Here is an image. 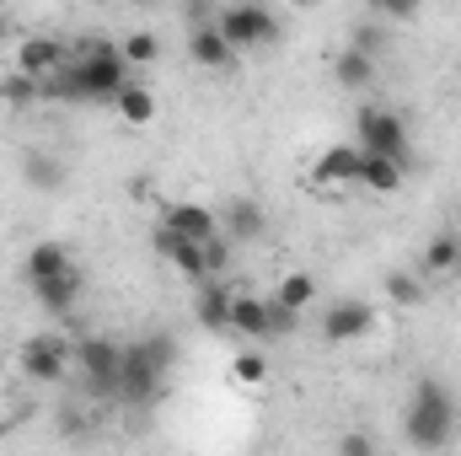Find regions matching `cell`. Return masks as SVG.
Listing matches in <instances>:
<instances>
[{
  "label": "cell",
  "mask_w": 461,
  "mask_h": 456,
  "mask_svg": "<svg viewBox=\"0 0 461 456\" xmlns=\"http://www.w3.org/2000/svg\"><path fill=\"white\" fill-rule=\"evenodd\" d=\"M274 301H285V306H295V312H306V306L317 301V279L295 269V274H285V279L274 285Z\"/></svg>",
  "instance_id": "603a6c76"
},
{
  "label": "cell",
  "mask_w": 461,
  "mask_h": 456,
  "mask_svg": "<svg viewBox=\"0 0 461 456\" xmlns=\"http://www.w3.org/2000/svg\"><path fill=\"white\" fill-rule=\"evenodd\" d=\"M263 210H258V199H230L226 205V236L230 242H258L263 236Z\"/></svg>",
  "instance_id": "d6986e66"
},
{
  "label": "cell",
  "mask_w": 461,
  "mask_h": 456,
  "mask_svg": "<svg viewBox=\"0 0 461 456\" xmlns=\"http://www.w3.org/2000/svg\"><path fill=\"white\" fill-rule=\"evenodd\" d=\"M333 81H339V87H348V92L370 87V81H375V54H365V49H354V43H348L344 54L333 59Z\"/></svg>",
  "instance_id": "e0dca14e"
},
{
  "label": "cell",
  "mask_w": 461,
  "mask_h": 456,
  "mask_svg": "<svg viewBox=\"0 0 461 456\" xmlns=\"http://www.w3.org/2000/svg\"><path fill=\"white\" fill-rule=\"evenodd\" d=\"M0 92H5L11 103H32V97L43 92V81H32V76H22V70H16V76H11V81L0 87Z\"/></svg>",
  "instance_id": "4dcf8cb0"
},
{
  "label": "cell",
  "mask_w": 461,
  "mask_h": 456,
  "mask_svg": "<svg viewBox=\"0 0 461 456\" xmlns=\"http://www.w3.org/2000/svg\"><path fill=\"white\" fill-rule=\"evenodd\" d=\"M129 59H123V43H86L76 59H65L43 92L49 97H65V103H113L118 87L129 81Z\"/></svg>",
  "instance_id": "6da1fadb"
},
{
  "label": "cell",
  "mask_w": 461,
  "mask_h": 456,
  "mask_svg": "<svg viewBox=\"0 0 461 456\" xmlns=\"http://www.w3.org/2000/svg\"><path fill=\"white\" fill-rule=\"evenodd\" d=\"M76 365L86 376V387L97 397H118V365H123V343L113 339H76Z\"/></svg>",
  "instance_id": "52a82bcc"
},
{
  "label": "cell",
  "mask_w": 461,
  "mask_h": 456,
  "mask_svg": "<svg viewBox=\"0 0 461 456\" xmlns=\"http://www.w3.org/2000/svg\"><path fill=\"white\" fill-rule=\"evenodd\" d=\"M32 296H38V306H43L49 317H70L76 301H81V274H76V263L59 269V274H49V279H32Z\"/></svg>",
  "instance_id": "30bf717a"
},
{
  "label": "cell",
  "mask_w": 461,
  "mask_h": 456,
  "mask_svg": "<svg viewBox=\"0 0 461 456\" xmlns=\"http://www.w3.org/2000/svg\"><path fill=\"white\" fill-rule=\"evenodd\" d=\"M161 226H172L177 236H194V242H210V236L221 231V221H215V210H204V205H167Z\"/></svg>",
  "instance_id": "2e32d148"
},
{
  "label": "cell",
  "mask_w": 461,
  "mask_h": 456,
  "mask_svg": "<svg viewBox=\"0 0 461 456\" xmlns=\"http://www.w3.org/2000/svg\"><path fill=\"white\" fill-rule=\"evenodd\" d=\"M402 430H408V446H419V451H440L456 435V397L446 392V381L424 376L413 387V403L402 414Z\"/></svg>",
  "instance_id": "7a4b0ae2"
},
{
  "label": "cell",
  "mask_w": 461,
  "mask_h": 456,
  "mask_svg": "<svg viewBox=\"0 0 461 456\" xmlns=\"http://www.w3.org/2000/svg\"><path fill=\"white\" fill-rule=\"evenodd\" d=\"M161 381H167V370L145 354V343H129L123 349V365H118V403L145 408V403L161 397Z\"/></svg>",
  "instance_id": "5b68a950"
},
{
  "label": "cell",
  "mask_w": 461,
  "mask_h": 456,
  "mask_svg": "<svg viewBox=\"0 0 461 456\" xmlns=\"http://www.w3.org/2000/svg\"><path fill=\"white\" fill-rule=\"evenodd\" d=\"M375 16H386V22H413L419 16V0H365Z\"/></svg>",
  "instance_id": "f1b7e54d"
},
{
  "label": "cell",
  "mask_w": 461,
  "mask_h": 456,
  "mask_svg": "<svg viewBox=\"0 0 461 456\" xmlns=\"http://www.w3.org/2000/svg\"><path fill=\"white\" fill-rule=\"evenodd\" d=\"M140 343H145V354H150L161 370H172V365H177V339H167V333H150V339H140Z\"/></svg>",
  "instance_id": "f546056e"
},
{
  "label": "cell",
  "mask_w": 461,
  "mask_h": 456,
  "mask_svg": "<svg viewBox=\"0 0 461 456\" xmlns=\"http://www.w3.org/2000/svg\"><path fill=\"white\" fill-rule=\"evenodd\" d=\"M354 145L370 150V156H392V161L408 167V123L392 108H359L354 114Z\"/></svg>",
  "instance_id": "3957f363"
},
{
  "label": "cell",
  "mask_w": 461,
  "mask_h": 456,
  "mask_svg": "<svg viewBox=\"0 0 461 456\" xmlns=\"http://www.w3.org/2000/svg\"><path fill=\"white\" fill-rule=\"evenodd\" d=\"M0 441H5V419H0Z\"/></svg>",
  "instance_id": "836d02e7"
},
{
  "label": "cell",
  "mask_w": 461,
  "mask_h": 456,
  "mask_svg": "<svg viewBox=\"0 0 461 456\" xmlns=\"http://www.w3.org/2000/svg\"><path fill=\"white\" fill-rule=\"evenodd\" d=\"M424 269H429V274H456L461 269V236L440 231V236L424 247Z\"/></svg>",
  "instance_id": "7402d4cb"
},
{
  "label": "cell",
  "mask_w": 461,
  "mask_h": 456,
  "mask_svg": "<svg viewBox=\"0 0 461 456\" xmlns=\"http://www.w3.org/2000/svg\"><path fill=\"white\" fill-rule=\"evenodd\" d=\"M301 328V312L295 306H285V301H274L268 296V339H290Z\"/></svg>",
  "instance_id": "4316f807"
},
{
  "label": "cell",
  "mask_w": 461,
  "mask_h": 456,
  "mask_svg": "<svg viewBox=\"0 0 461 456\" xmlns=\"http://www.w3.org/2000/svg\"><path fill=\"white\" fill-rule=\"evenodd\" d=\"M22 172H27L32 188H59V183H65V167H59L54 156H43V150H27V156H22Z\"/></svg>",
  "instance_id": "cb8c5ba5"
},
{
  "label": "cell",
  "mask_w": 461,
  "mask_h": 456,
  "mask_svg": "<svg viewBox=\"0 0 461 456\" xmlns=\"http://www.w3.org/2000/svg\"><path fill=\"white\" fill-rule=\"evenodd\" d=\"M70 365H76V343L65 339L59 328L32 333V339L22 343V376H32V381H59Z\"/></svg>",
  "instance_id": "8992f818"
},
{
  "label": "cell",
  "mask_w": 461,
  "mask_h": 456,
  "mask_svg": "<svg viewBox=\"0 0 461 456\" xmlns=\"http://www.w3.org/2000/svg\"><path fill=\"white\" fill-rule=\"evenodd\" d=\"M221 32L230 38L236 54H241V49H263V43L279 38V16H274L263 0H230L226 11H221Z\"/></svg>",
  "instance_id": "277c9868"
},
{
  "label": "cell",
  "mask_w": 461,
  "mask_h": 456,
  "mask_svg": "<svg viewBox=\"0 0 461 456\" xmlns=\"http://www.w3.org/2000/svg\"><path fill=\"white\" fill-rule=\"evenodd\" d=\"M59 269H70V252H65V242H38V247L27 252V263H22L27 285H32V279H49V274H59Z\"/></svg>",
  "instance_id": "ffe728a7"
},
{
  "label": "cell",
  "mask_w": 461,
  "mask_h": 456,
  "mask_svg": "<svg viewBox=\"0 0 461 456\" xmlns=\"http://www.w3.org/2000/svg\"><path fill=\"white\" fill-rule=\"evenodd\" d=\"M188 54H194L204 70H236V49H230V38L221 32V22L194 27V32H188Z\"/></svg>",
  "instance_id": "4fadbf2b"
},
{
  "label": "cell",
  "mask_w": 461,
  "mask_h": 456,
  "mask_svg": "<svg viewBox=\"0 0 461 456\" xmlns=\"http://www.w3.org/2000/svg\"><path fill=\"white\" fill-rule=\"evenodd\" d=\"M354 49H365V54H381V27H354V38H348Z\"/></svg>",
  "instance_id": "1f68e13d"
},
{
  "label": "cell",
  "mask_w": 461,
  "mask_h": 456,
  "mask_svg": "<svg viewBox=\"0 0 461 456\" xmlns=\"http://www.w3.org/2000/svg\"><path fill=\"white\" fill-rule=\"evenodd\" d=\"M156 252L188 279V285H199V279H210V263H204V242H194V236H177L172 226H156Z\"/></svg>",
  "instance_id": "ba28073f"
},
{
  "label": "cell",
  "mask_w": 461,
  "mask_h": 456,
  "mask_svg": "<svg viewBox=\"0 0 461 456\" xmlns=\"http://www.w3.org/2000/svg\"><path fill=\"white\" fill-rule=\"evenodd\" d=\"M386 296H392L397 306H419V301H424L419 279H408V274H386Z\"/></svg>",
  "instance_id": "83f0119b"
},
{
  "label": "cell",
  "mask_w": 461,
  "mask_h": 456,
  "mask_svg": "<svg viewBox=\"0 0 461 456\" xmlns=\"http://www.w3.org/2000/svg\"><path fill=\"white\" fill-rule=\"evenodd\" d=\"M113 108L123 114V123H150L156 118V97L145 92V87H134V81H123L113 97Z\"/></svg>",
  "instance_id": "44dd1931"
},
{
  "label": "cell",
  "mask_w": 461,
  "mask_h": 456,
  "mask_svg": "<svg viewBox=\"0 0 461 456\" xmlns=\"http://www.w3.org/2000/svg\"><path fill=\"white\" fill-rule=\"evenodd\" d=\"M263 376H268V360H263V354L247 349V354L230 360V381H241V387H263Z\"/></svg>",
  "instance_id": "484cf974"
},
{
  "label": "cell",
  "mask_w": 461,
  "mask_h": 456,
  "mask_svg": "<svg viewBox=\"0 0 461 456\" xmlns=\"http://www.w3.org/2000/svg\"><path fill=\"white\" fill-rule=\"evenodd\" d=\"M339 451L365 456V451H375V441H370V435H344V441H339Z\"/></svg>",
  "instance_id": "d6a6232c"
},
{
  "label": "cell",
  "mask_w": 461,
  "mask_h": 456,
  "mask_svg": "<svg viewBox=\"0 0 461 456\" xmlns=\"http://www.w3.org/2000/svg\"><path fill=\"white\" fill-rule=\"evenodd\" d=\"M65 59H70V54H65L59 38H22V49H16V70L32 76V81H49Z\"/></svg>",
  "instance_id": "8fae6325"
},
{
  "label": "cell",
  "mask_w": 461,
  "mask_h": 456,
  "mask_svg": "<svg viewBox=\"0 0 461 456\" xmlns=\"http://www.w3.org/2000/svg\"><path fill=\"white\" fill-rule=\"evenodd\" d=\"M194 317H199V328H210V333H230V285L199 279V290H194Z\"/></svg>",
  "instance_id": "7c38bea8"
},
{
  "label": "cell",
  "mask_w": 461,
  "mask_h": 456,
  "mask_svg": "<svg viewBox=\"0 0 461 456\" xmlns=\"http://www.w3.org/2000/svg\"><path fill=\"white\" fill-rule=\"evenodd\" d=\"M230 333L241 339H268V301L247 296V290H230Z\"/></svg>",
  "instance_id": "5bb4252c"
},
{
  "label": "cell",
  "mask_w": 461,
  "mask_h": 456,
  "mask_svg": "<svg viewBox=\"0 0 461 456\" xmlns=\"http://www.w3.org/2000/svg\"><path fill=\"white\" fill-rule=\"evenodd\" d=\"M156 54H161V43H156V32H129L123 38V59L140 70V65H156Z\"/></svg>",
  "instance_id": "d4e9b609"
},
{
  "label": "cell",
  "mask_w": 461,
  "mask_h": 456,
  "mask_svg": "<svg viewBox=\"0 0 461 456\" xmlns=\"http://www.w3.org/2000/svg\"><path fill=\"white\" fill-rule=\"evenodd\" d=\"M359 167H365V150L359 145H333V150H322L312 183H359Z\"/></svg>",
  "instance_id": "9a60e30c"
},
{
  "label": "cell",
  "mask_w": 461,
  "mask_h": 456,
  "mask_svg": "<svg viewBox=\"0 0 461 456\" xmlns=\"http://www.w3.org/2000/svg\"><path fill=\"white\" fill-rule=\"evenodd\" d=\"M375 328V306L370 301H333L328 312H322V339L328 343H354V339H365Z\"/></svg>",
  "instance_id": "9c48e42d"
},
{
  "label": "cell",
  "mask_w": 461,
  "mask_h": 456,
  "mask_svg": "<svg viewBox=\"0 0 461 456\" xmlns=\"http://www.w3.org/2000/svg\"><path fill=\"white\" fill-rule=\"evenodd\" d=\"M402 161H392V156H370L365 150V167H359V188H370V194H392V188H402Z\"/></svg>",
  "instance_id": "ac0fdd59"
}]
</instances>
